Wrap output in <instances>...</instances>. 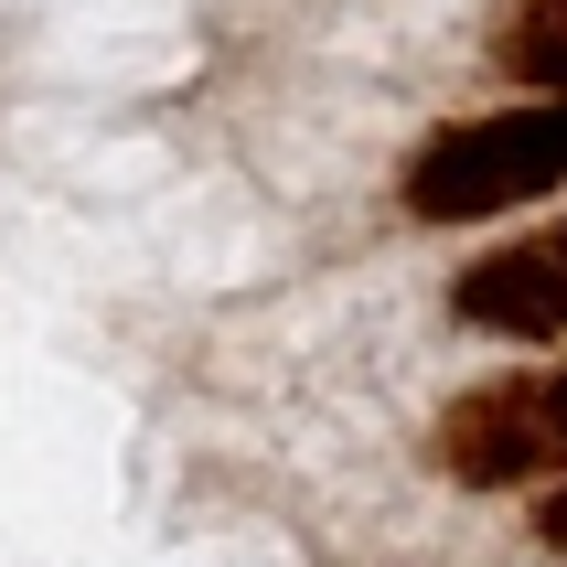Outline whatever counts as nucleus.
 I'll list each match as a JSON object with an SVG mask.
<instances>
[{
    "label": "nucleus",
    "instance_id": "f257e3e1",
    "mask_svg": "<svg viewBox=\"0 0 567 567\" xmlns=\"http://www.w3.org/2000/svg\"><path fill=\"white\" fill-rule=\"evenodd\" d=\"M546 193H567V96H514V107L450 118L440 140H417L396 204L417 225H493Z\"/></svg>",
    "mask_w": 567,
    "mask_h": 567
},
{
    "label": "nucleus",
    "instance_id": "f03ea898",
    "mask_svg": "<svg viewBox=\"0 0 567 567\" xmlns=\"http://www.w3.org/2000/svg\"><path fill=\"white\" fill-rule=\"evenodd\" d=\"M429 440H440V472L461 482V493H525V482L557 461L546 375H482V385H461Z\"/></svg>",
    "mask_w": 567,
    "mask_h": 567
},
{
    "label": "nucleus",
    "instance_id": "7ed1b4c3",
    "mask_svg": "<svg viewBox=\"0 0 567 567\" xmlns=\"http://www.w3.org/2000/svg\"><path fill=\"white\" fill-rule=\"evenodd\" d=\"M450 311L472 332H493V343H567V225L472 257L450 279Z\"/></svg>",
    "mask_w": 567,
    "mask_h": 567
},
{
    "label": "nucleus",
    "instance_id": "20e7f679",
    "mask_svg": "<svg viewBox=\"0 0 567 567\" xmlns=\"http://www.w3.org/2000/svg\"><path fill=\"white\" fill-rule=\"evenodd\" d=\"M493 64L536 96H567V0H514L493 32Z\"/></svg>",
    "mask_w": 567,
    "mask_h": 567
},
{
    "label": "nucleus",
    "instance_id": "39448f33",
    "mask_svg": "<svg viewBox=\"0 0 567 567\" xmlns=\"http://www.w3.org/2000/svg\"><path fill=\"white\" fill-rule=\"evenodd\" d=\"M536 536H546V546H557V557H567V482H557V493H546V514H536Z\"/></svg>",
    "mask_w": 567,
    "mask_h": 567
},
{
    "label": "nucleus",
    "instance_id": "423d86ee",
    "mask_svg": "<svg viewBox=\"0 0 567 567\" xmlns=\"http://www.w3.org/2000/svg\"><path fill=\"white\" fill-rule=\"evenodd\" d=\"M546 429H557V461H567V364L546 375Z\"/></svg>",
    "mask_w": 567,
    "mask_h": 567
}]
</instances>
